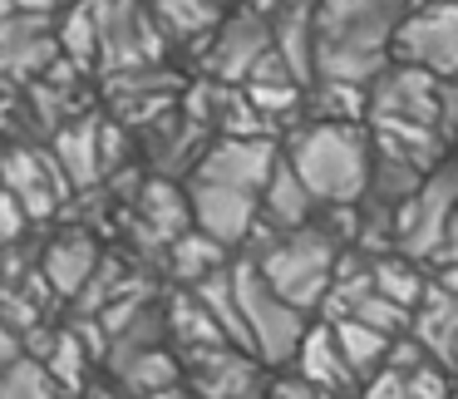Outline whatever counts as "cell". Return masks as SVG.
<instances>
[{"label": "cell", "mask_w": 458, "mask_h": 399, "mask_svg": "<svg viewBox=\"0 0 458 399\" xmlns=\"http://www.w3.org/2000/svg\"><path fill=\"white\" fill-rule=\"evenodd\" d=\"M458 212V158L438 163L424 178V188L394 212V247L414 261H434L444 247V232Z\"/></svg>", "instance_id": "5b68a950"}, {"label": "cell", "mask_w": 458, "mask_h": 399, "mask_svg": "<svg viewBox=\"0 0 458 399\" xmlns=\"http://www.w3.org/2000/svg\"><path fill=\"white\" fill-rule=\"evenodd\" d=\"M375 291H385V296L404 301L414 310L428 291V276L419 271V261L409 251H389V257H375Z\"/></svg>", "instance_id": "83f0119b"}, {"label": "cell", "mask_w": 458, "mask_h": 399, "mask_svg": "<svg viewBox=\"0 0 458 399\" xmlns=\"http://www.w3.org/2000/svg\"><path fill=\"white\" fill-rule=\"evenodd\" d=\"M257 350L237 345V340H217V345L182 350V379L198 399H261L267 379H261Z\"/></svg>", "instance_id": "8992f818"}, {"label": "cell", "mask_w": 458, "mask_h": 399, "mask_svg": "<svg viewBox=\"0 0 458 399\" xmlns=\"http://www.w3.org/2000/svg\"><path fill=\"white\" fill-rule=\"evenodd\" d=\"M94 15H99V64L109 74L158 60L163 25L153 5L143 11L139 0H94Z\"/></svg>", "instance_id": "52a82bcc"}, {"label": "cell", "mask_w": 458, "mask_h": 399, "mask_svg": "<svg viewBox=\"0 0 458 399\" xmlns=\"http://www.w3.org/2000/svg\"><path fill=\"white\" fill-rule=\"evenodd\" d=\"M55 158H60L64 178H70V188H94V183L104 178V119H94V114H80V119L60 123L55 129Z\"/></svg>", "instance_id": "9a60e30c"}, {"label": "cell", "mask_w": 458, "mask_h": 399, "mask_svg": "<svg viewBox=\"0 0 458 399\" xmlns=\"http://www.w3.org/2000/svg\"><path fill=\"white\" fill-rule=\"evenodd\" d=\"M114 379L133 385L139 395H153V389H173V385L182 379V355H173V350L153 345V350H143V355L123 360V365L114 369Z\"/></svg>", "instance_id": "4316f807"}, {"label": "cell", "mask_w": 458, "mask_h": 399, "mask_svg": "<svg viewBox=\"0 0 458 399\" xmlns=\"http://www.w3.org/2000/svg\"><path fill=\"white\" fill-rule=\"evenodd\" d=\"M296 365H301V379L330 389V395H345V389H355V379H360L355 365L345 360V350H340V335H335V326H330V320H326V326H310L306 330Z\"/></svg>", "instance_id": "ac0fdd59"}, {"label": "cell", "mask_w": 458, "mask_h": 399, "mask_svg": "<svg viewBox=\"0 0 458 399\" xmlns=\"http://www.w3.org/2000/svg\"><path fill=\"white\" fill-rule=\"evenodd\" d=\"M202 133L208 123H198L192 114H163V119L148 123V158L158 173H178V168H198L202 149Z\"/></svg>", "instance_id": "d6986e66"}, {"label": "cell", "mask_w": 458, "mask_h": 399, "mask_svg": "<svg viewBox=\"0 0 458 399\" xmlns=\"http://www.w3.org/2000/svg\"><path fill=\"white\" fill-rule=\"evenodd\" d=\"M276 168H281V153L267 133H222V139L198 158L192 178H212V183H232V188L261 192Z\"/></svg>", "instance_id": "7c38bea8"}, {"label": "cell", "mask_w": 458, "mask_h": 399, "mask_svg": "<svg viewBox=\"0 0 458 399\" xmlns=\"http://www.w3.org/2000/svg\"><path fill=\"white\" fill-rule=\"evenodd\" d=\"M448 399H458V379H454V395H448Z\"/></svg>", "instance_id": "ab89813d"}, {"label": "cell", "mask_w": 458, "mask_h": 399, "mask_svg": "<svg viewBox=\"0 0 458 399\" xmlns=\"http://www.w3.org/2000/svg\"><path fill=\"white\" fill-rule=\"evenodd\" d=\"M74 0H5V11H45V15H55V11H70Z\"/></svg>", "instance_id": "8d00e7d4"}, {"label": "cell", "mask_w": 458, "mask_h": 399, "mask_svg": "<svg viewBox=\"0 0 458 399\" xmlns=\"http://www.w3.org/2000/svg\"><path fill=\"white\" fill-rule=\"evenodd\" d=\"M5 188H11L25 208H30L35 222H45V217H55V212H60L64 192H70V178H64L55 149L50 153H40V149H11V158H5Z\"/></svg>", "instance_id": "5bb4252c"}, {"label": "cell", "mask_w": 458, "mask_h": 399, "mask_svg": "<svg viewBox=\"0 0 458 399\" xmlns=\"http://www.w3.org/2000/svg\"><path fill=\"white\" fill-rule=\"evenodd\" d=\"M89 399H143V395H139L133 385H123V379H119V385H99V389H89Z\"/></svg>", "instance_id": "74e56055"}, {"label": "cell", "mask_w": 458, "mask_h": 399, "mask_svg": "<svg viewBox=\"0 0 458 399\" xmlns=\"http://www.w3.org/2000/svg\"><path fill=\"white\" fill-rule=\"evenodd\" d=\"M424 178H428V168H419L414 158H404V153H394V149H375V173H369L365 198H375V208L399 212L419 188H424Z\"/></svg>", "instance_id": "44dd1931"}, {"label": "cell", "mask_w": 458, "mask_h": 399, "mask_svg": "<svg viewBox=\"0 0 458 399\" xmlns=\"http://www.w3.org/2000/svg\"><path fill=\"white\" fill-rule=\"evenodd\" d=\"M438 267H458V212H454V222H448V232H444V247H438Z\"/></svg>", "instance_id": "d590c367"}, {"label": "cell", "mask_w": 458, "mask_h": 399, "mask_svg": "<svg viewBox=\"0 0 458 399\" xmlns=\"http://www.w3.org/2000/svg\"><path fill=\"white\" fill-rule=\"evenodd\" d=\"M454 365H458V350H454Z\"/></svg>", "instance_id": "60d3db41"}, {"label": "cell", "mask_w": 458, "mask_h": 399, "mask_svg": "<svg viewBox=\"0 0 458 399\" xmlns=\"http://www.w3.org/2000/svg\"><path fill=\"white\" fill-rule=\"evenodd\" d=\"M168 267H173V276H178L182 286H198V281L212 276V271L227 267V242H217L202 227H188L178 242H168Z\"/></svg>", "instance_id": "603a6c76"}, {"label": "cell", "mask_w": 458, "mask_h": 399, "mask_svg": "<svg viewBox=\"0 0 458 399\" xmlns=\"http://www.w3.org/2000/svg\"><path fill=\"white\" fill-rule=\"evenodd\" d=\"M251 261H257L261 276H267L286 301H296L301 310H316L320 301L330 296V286H335L340 247H335V232L310 227V222L306 227H291V232L267 227V247Z\"/></svg>", "instance_id": "3957f363"}, {"label": "cell", "mask_w": 458, "mask_h": 399, "mask_svg": "<svg viewBox=\"0 0 458 399\" xmlns=\"http://www.w3.org/2000/svg\"><path fill=\"white\" fill-rule=\"evenodd\" d=\"M316 192L306 188V178H301L296 168H291V158H281V168L271 173V183L261 188V222L276 232H291V227H306L310 212H316Z\"/></svg>", "instance_id": "ffe728a7"}, {"label": "cell", "mask_w": 458, "mask_h": 399, "mask_svg": "<svg viewBox=\"0 0 458 399\" xmlns=\"http://www.w3.org/2000/svg\"><path fill=\"white\" fill-rule=\"evenodd\" d=\"M192 192V217L202 232H212L217 242L237 247L251 232H261V192L251 188H232V183H212V178H188Z\"/></svg>", "instance_id": "4fadbf2b"}, {"label": "cell", "mask_w": 458, "mask_h": 399, "mask_svg": "<svg viewBox=\"0 0 458 399\" xmlns=\"http://www.w3.org/2000/svg\"><path fill=\"white\" fill-rule=\"evenodd\" d=\"M99 261H104V251H99V242H94L89 232H64V237H55L50 247H45L40 271H45V281H50L55 296L70 301L94 281Z\"/></svg>", "instance_id": "2e32d148"}, {"label": "cell", "mask_w": 458, "mask_h": 399, "mask_svg": "<svg viewBox=\"0 0 458 399\" xmlns=\"http://www.w3.org/2000/svg\"><path fill=\"white\" fill-rule=\"evenodd\" d=\"M360 399H414V395H409L404 375L385 365V375H375V379H369V385H365V395H360Z\"/></svg>", "instance_id": "1f68e13d"}, {"label": "cell", "mask_w": 458, "mask_h": 399, "mask_svg": "<svg viewBox=\"0 0 458 399\" xmlns=\"http://www.w3.org/2000/svg\"><path fill=\"white\" fill-rule=\"evenodd\" d=\"M232 276H237V301H242L247 335H251V350L261 355V365H286V360H296L301 340H306V330H310L306 310L281 296V291L261 276L257 261H237Z\"/></svg>", "instance_id": "277c9868"}, {"label": "cell", "mask_w": 458, "mask_h": 399, "mask_svg": "<svg viewBox=\"0 0 458 399\" xmlns=\"http://www.w3.org/2000/svg\"><path fill=\"white\" fill-rule=\"evenodd\" d=\"M267 399H335V395L310 385V379H276V389H271Z\"/></svg>", "instance_id": "d6a6232c"}, {"label": "cell", "mask_w": 458, "mask_h": 399, "mask_svg": "<svg viewBox=\"0 0 458 399\" xmlns=\"http://www.w3.org/2000/svg\"><path fill=\"white\" fill-rule=\"evenodd\" d=\"M89 340L80 335V326L74 330H60L50 345V355H45V365L55 369V379H60L64 389H84V365H89Z\"/></svg>", "instance_id": "f546056e"}, {"label": "cell", "mask_w": 458, "mask_h": 399, "mask_svg": "<svg viewBox=\"0 0 458 399\" xmlns=\"http://www.w3.org/2000/svg\"><path fill=\"white\" fill-rule=\"evenodd\" d=\"M60 45H64V60H74V64L99 60V15H94V0H74L70 11L60 15Z\"/></svg>", "instance_id": "f1b7e54d"}, {"label": "cell", "mask_w": 458, "mask_h": 399, "mask_svg": "<svg viewBox=\"0 0 458 399\" xmlns=\"http://www.w3.org/2000/svg\"><path fill=\"white\" fill-rule=\"evenodd\" d=\"M133 217L148 232H158L163 242H178L188 227H198V217H192V192L178 188L173 178H158V173L133 192Z\"/></svg>", "instance_id": "e0dca14e"}, {"label": "cell", "mask_w": 458, "mask_h": 399, "mask_svg": "<svg viewBox=\"0 0 458 399\" xmlns=\"http://www.w3.org/2000/svg\"><path fill=\"white\" fill-rule=\"evenodd\" d=\"M168 340H178V355L182 350H198V345H217V340H232L222 330V320L212 316V306L198 296V291H182V296L168 301Z\"/></svg>", "instance_id": "7402d4cb"}, {"label": "cell", "mask_w": 458, "mask_h": 399, "mask_svg": "<svg viewBox=\"0 0 458 399\" xmlns=\"http://www.w3.org/2000/svg\"><path fill=\"white\" fill-rule=\"evenodd\" d=\"M394 60L454 80L458 74V0H434L424 11H409L394 35Z\"/></svg>", "instance_id": "9c48e42d"}, {"label": "cell", "mask_w": 458, "mask_h": 399, "mask_svg": "<svg viewBox=\"0 0 458 399\" xmlns=\"http://www.w3.org/2000/svg\"><path fill=\"white\" fill-rule=\"evenodd\" d=\"M143 399H188V395H182V389L173 385V389H153V395H143Z\"/></svg>", "instance_id": "f35d334b"}, {"label": "cell", "mask_w": 458, "mask_h": 399, "mask_svg": "<svg viewBox=\"0 0 458 399\" xmlns=\"http://www.w3.org/2000/svg\"><path fill=\"white\" fill-rule=\"evenodd\" d=\"M0 399H70V389L55 379V369L40 355H21L0 375Z\"/></svg>", "instance_id": "484cf974"}, {"label": "cell", "mask_w": 458, "mask_h": 399, "mask_svg": "<svg viewBox=\"0 0 458 399\" xmlns=\"http://www.w3.org/2000/svg\"><path fill=\"white\" fill-rule=\"evenodd\" d=\"M330 326H335L340 350H345V360L355 365L360 379L375 375L379 365H389V350H394L399 335H389V330L369 326V320H360V316H340V320H330Z\"/></svg>", "instance_id": "cb8c5ba5"}, {"label": "cell", "mask_w": 458, "mask_h": 399, "mask_svg": "<svg viewBox=\"0 0 458 399\" xmlns=\"http://www.w3.org/2000/svg\"><path fill=\"white\" fill-rule=\"evenodd\" d=\"M409 0H316V80L375 84L389 70Z\"/></svg>", "instance_id": "6da1fadb"}, {"label": "cell", "mask_w": 458, "mask_h": 399, "mask_svg": "<svg viewBox=\"0 0 458 399\" xmlns=\"http://www.w3.org/2000/svg\"><path fill=\"white\" fill-rule=\"evenodd\" d=\"M350 316L369 320V326L389 330V335H404V330H414V310H409L404 301L385 296V291H365V296H360L355 306H350Z\"/></svg>", "instance_id": "4dcf8cb0"}, {"label": "cell", "mask_w": 458, "mask_h": 399, "mask_svg": "<svg viewBox=\"0 0 458 399\" xmlns=\"http://www.w3.org/2000/svg\"><path fill=\"white\" fill-rule=\"evenodd\" d=\"M286 158L326 208H355L369 192L375 143H369V133L350 119H320V123H310V129H301L296 139H291Z\"/></svg>", "instance_id": "7a4b0ae2"}, {"label": "cell", "mask_w": 458, "mask_h": 399, "mask_svg": "<svg viewBox=\"0 0 458 399\" xmlns=\"http://www.w3.org/2000/svg\"><path fill=\"white\" fill-rule=\"evenodd\" d=\"M129 158V133L119 123H104V168H119Z\"/></svg>", "instance_id": "836d02e7"}, {"label": "cell", "mask_w": 458, "mask_h": 399, "mask_svg": "<svg viewBox=\"0 0 458 399\" xmlns=\"http://www.w3.org/2000/svg\"><path fill=\"white\" fill-rule=\"evenodd\" d=\"M64 60L60 25L45 11H5L0 21V64L15 84H35Z\"/></svg>", "instance_id": "30bf717a"}, {"label": "cell", "mask_w": 458, "mask_h": 399, "mask_svg": "<svg viewBox=\"0 0 458 399\" xmlns=\"http://www.w3.org/2000/svg\"><path fill=\"white\" fill-rule=\"evenodd\" d=\"M438 129H444L448 139H458V74L444 80V114H438Z\"/></svg>", "instance_id": "e575fe53"}, {"label": "cell", "mask_w": 458, "mask_h": 399, "mask_svg": "<svg viewBox=\"0 0 458 399\" xmlns=\"http://www.w3.org/2000/svg\"><path fill=\"white\" fill-rule=\"evenodd\" d=\"M276 50L271 35V11H237L212 30L208 50V74L222 84H247V74L261 64V55Z\"/></svg>", "instance_id": "8fae6325"}, {"label": "cell", "mask_w": 458, "mask_h": 399, "mask_svg": "<svg viewBox=\"0 0 458 399\" xmlns=\"http://www.w3.org/2000/svg\"><path fill=\"white\" fill-rule=\"evenodd\" d=\"M153 15H158V25L168 35H178V40H198V35L217 30L222 21H227V0H148Z\"/></svg>", "instance_id": "d4e9b609"}, {"label": "cell", "mask_w": 458, "mask_h": 399, "mask_svg": "<svg viewBox=\"0 0 458 399\" xmlns=\"http://www.w3.org/2000/svg\"><path fill=\"white\" fill-rule=\"evenodd\" d=\"M438 114H444V80L419 70V64L394 60L375 84H369V119L375 123H419V129H438Z\"/></svg>", "instance_id": "ba28073f"}]
</instances>
